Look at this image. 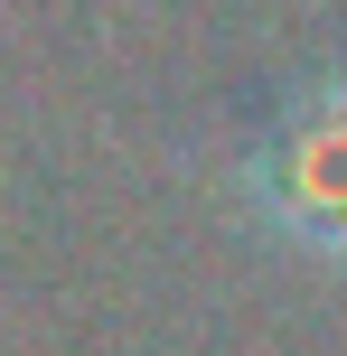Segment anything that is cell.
Instances as JSON below:
<instances>
[{
	"label": "cell",
	"instance_id": "obj_1",
	"mask_svg": "<svg viewBox=\"0 0 347 356\" xmlns=\"http://www.w3.org/2000/svg\"><path fill=\"white\" fill-rule=\"evenodd\" d=\"M235 207L282 253L347 263V66H319L310 85H291V104L235 169Z\"/></svg>",
	"mask_w": 347,
	"mask_h": 356
}]
</instances>
